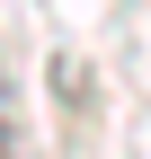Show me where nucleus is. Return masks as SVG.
<instances>
[{
  "label": "nucleus",
  "instance_id": "1",
  "mask_svg": "<svg viewBox=\"0 0 151 159\" xmlns=\"http://www.w3.org/2000/svg\"><path fill=\"white\" fill-rule=\"evenodd\" d=\"M9 133H18V115H9V80H0V150H9Z\"/></svg>",
  "mask_w": 151,
  "mask_h": 159
}]
</instances>
